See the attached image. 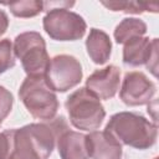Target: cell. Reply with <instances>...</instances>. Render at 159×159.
Returning a JSON list of instances; mask_svg holds the SVG:
<instances>
[{
    "mask_svg": "<svg viewBox=\"0 0 159 159\" xmlns=\"http://www.w3.org/2000/svg\"><path fill=\"white\" fill-rule=\"evenodd\" d=\"M45 32L56 41H76L84 36L87 24L84 19L66 7L47 10L42 20Z\"/></svg>",
    "mask_w": 159,
    "mask_h": 159,
    "instance_id": "8992f818",
    "label": "cell"
},
{
    "mask_svg": "<svg viewBox=\"0 0 159 159\" xmlns=\"http://www.w3.org/2000/svg\"><path fill=\"white\" fill-rule=\"evenodd\" d=\"M86 48L89 58L96 65H104L111 57L112 41L103 30L92 27L86 40Z\"/></svg>",
    "mask_w": 159,
    "mask_h": 159,
    "instance_id": "4fadbf2b",
    "label": "cell"
},
{
    "mask_svg": "<svg viewBox=\"0 0 159 159\" xmlns=\"http://www.w3.org/2000/svg\"><path fill=\"white\" fill-rule=\"evenodd\" d=\"M102 5L112 11H122L125 14H142L144 11H158V5L143 1H102Z\"/></svg>",
    "mask_w": 159,
    "mask_h": 159,
    "instance_id": "2e32d148",
    "label": "cell"
},
{
    "mask_svg": "<svg viewBox=\"0 0 159 159\" xmlns=\"http://www.w3.org/2000/svg\"><path fill=\"white\" fill-rule=\"evenodd\" d=\"M45 81L53 92H66L76 87L83 77L80 61L71 55H57L50 60Z\"/></svg>",
    "mask_w": 159,
    "mask_h": 159,
    "instance_id": "52a82bcc",
    "label": "cell"
},
{
    "mask_svg": "<svg viewBox=\"0 0 159 159\" xmlns=\"http://www.w3.org/2000/svg\"><path fill=\"white\" fill-rule=\"evenodd\" d=\"M19 97L35 119L48 122L56 117L58 99L45 77H26L20 86Z\"/></svg>",
    "mask_w": 159,
    "mask_h": 159,
    "instance_id": "3957f363",
    "label": "cell"
},
{
    "mask_svg": "<svg viewBox=\"0 0 159 159\" xmlns=\"http://www.w3.org/2000/svg\"><path fill=\"white\" fill-rule=\"evenodd\" d=\"M9 27V17L4 10H0V37L6 32Z\"/></svg>",
    "mask_w": 159,
    "mask_h": 159,
    "instance_id": "d6986e66",
    "label": "cell"
},
{
    "mask_svg": "<svg viewBox=\"0 0 159 159\" xmlns=\"http://www.w3.org/2000/svg\"><path fill=\"white\" fill-rule=\"evenodd\" d=\"M65 106L71 124L80 130L93 132L98 129L106 117V111L101 101L86 87L71 93Z\"/></svg>",
    "mask_w": 159,
    "mask_h": 159,
    "instance_id": "277c9868",
    "label": "cell"
},
{
    "mask_svg": "<svg viewBox=\"0 0 159 159\" xmlns=\"http://www.w3.org/2000/svg\"><path fill=\"white\" fill-rule=\"evenodd\" d=\"M147 34V24L137 17L123 19L114 29L113 36L117 43L124 45L134 37H142Z\"/></svg>",
    "mask_w": 159,
    "mask_h": 159,
    "instance_id": "5bb4252c",
    "label": "cell"
},
{
    "mask_svg": "<svg viewBox=\"0 0 159 159\" xmlns=\"http://www.w3.org/2000/svg\"><path fill=\"white\" fill-rule=\"evenodd\" d=\"M10 10V12L16 17H34L43 11V1L41 0H20L11 2H2Z\"/></svg>",
    "mask_w": 159,
    "mask_h": 159,
    "instance_id": "9a60e30c",
    "label": "cell"
},
{
    "mask_svg": "<svg viewBox=\"0 0 159 159\" xmlns=\"http://www.w3.org/2000/svg\"><path fill=\"white\" fill-rule=\"evenodd\" d=\"M56 142L61 159H89L86 134L66 129L57 137Z\"/></svg>",
    "mask_w": 159,
    "mask_h": 159,
    "instance_id": "7c38bea8",
    "label": "cell"
},
{
    "mask_svg": "<svg viewBox=\"0 0 159 159\" xmlns=\"http://www.w3.org/2000/svg\"><path fill=\"white\" fill-rule=\"evenodd\" d=\"M14 104V97L9 89L0 86V125L4 119L10 114Z\"/></svg>",
    "mask_w": 159,
    "mask_h": 159,
    "instance_id": "ac0fdd59",
    "label": "cell"
},
{
    "mask_svg": "<svg viewBox=\"0 0 159 159\" xmlns=\"http://www.w3.org/2000/svg\"><path fill=\"white\" fill-rule=\"evenodd\" d=\"M14 55L21 61L27 77H43L50 63L43 37L36 31H26L14 40Z\"/></svg>",
    "mask_w": 159,
    "mask_h": 159,
    "instance_id": "5b68a950",
    "label": "cell"
},
{
    "mask_svg": "<svg viewBox=\"0 0 159 159\" xmlns=\"http://www.w3.org/2000/svg\"><path fill=\"white\" fill-rule=\"evenodd\" d=\"M155 91V83L150 81L143 72L132 71L127 72L123 78L119 97L124 104L137 107L150 103Z\"/></svg>",
    "mask_w": 159,
    "mask_h": 159,
    "instance_id": "9c48e42d",
    "label": "cell"
},
{
    "mask_svg": "<svg viewBox=\"0 0 159 159\" xmlns=\"http://www.w3.org/2000/svg\"><path fill=\"white\" fill-rule=\"evenodd\" d=\"M15 55H14V46L10 39L0 40V73L6 72L7 70L15 66Z\"/></svg>",
    "mask_w": 159,
    "mask_h": 159,
    "instance_id": "e0dca14e",
    "label": "cell"
},
{
    "mask_svg": "<svg viewBox=\"0 0 159 159\" xmlns=\"http://www.w3.org/2000/svg\"><path fill=\"white\" fill-rule=\"evenodd\" d=\"M104 130L120 145H128L139 150L153 147L158 137L157 123L134 112H119L113 114Z\"/></svg>",
    "mask_w": 159,
    "mask_h": 159,
    "instance_id": "7a4b0ae2",
    "label": "cell"
},
{
    "mask_svg": "<svg viewBox=\"0 0 159 159\" xmlns=\"http://www.w3.org/2000/svg\"><path fill=\"white\" fill-rule=\"evenodd\" d=\"M123 63L130 67L145 65L150 72L157 76L158 70V39L134 37L124 43Z\"/></svg>",
    "mask_w": 159,
    "mask_h": 159,
    "instance_id": "ba28073f",
    "label": "cell"
},
{
    "mask_svg": "<svg viewBox=\"0 0 159 159\" xmlns=\"http://www.w3.org/2000/svg\"><path fill=\"white\" fill-rule=\"evenodd\" d=\"M120 70L109 65L104 68L96 70L86 81V88L99 101L113 98L119 89Z\"/></svg>",
    "mask_w": 159,
    "mask_h": 159,
    "instance_id": "30bf717a",
    "label": "cell"
},
{
    "mask_svg": "<svg viewBox=\"0 0 159 159\" xmlns=\"http://www.w3.org/2000/svg\"><path fill=\"white\" fill-rule=\"evenodd\" d=\"M0 133V159H48L57 137L68 125L62 116Z\"/></svg>",
    "mask_w": 159,
    "mask_h": 159,
    "instance_id": "6da1fadb",
    "label": "cell"
},
{
    "mask_svg": "<svg viewBox=\"0 0 159 159\" xmlns=\"http://www.w3.org/2000/svg\"><path fill=\"white\" fill-rule=\"evenodd\" d=\"M87 149L92 159H122V145L106 130H93L86 135Z\"/></svg>",
    "mask_w": 159,
    "mask_h": 159,
    "instance_id": "8fae6325",
    "label": "cell"
}]
</instances>
